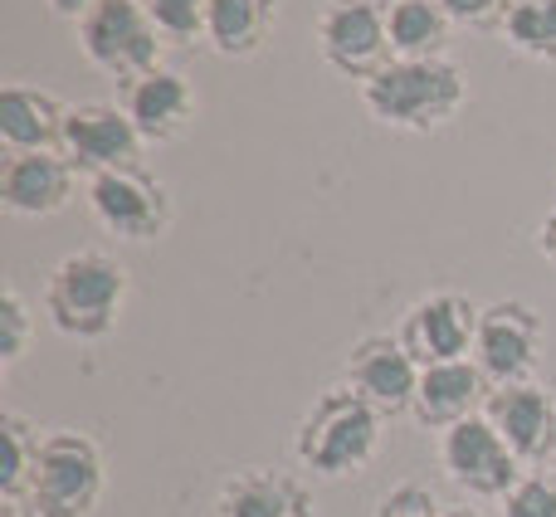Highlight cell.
Masks as SVG:
<instances>
[{
  "label": "cell",
  "instance_id": "8fae6325",
  "mask_svg": "<svg viewBox=\"0 0 556 517\" xmlns=\"http://www.w3.org/2000/svg\"><path fill=\"white\" fill-rule=\"evenodd\" d=\"M142 133L132 127V117L123 113V103H68L64 142L59 152L68 156L78 176H103L117 166H142Z\"/></svg>",
  "mask_w": 556,
  "mask_h": 517
},
{
  "label": "cell",
  "instance_id": "5bb4252c",
  "mask_svg": "<svg viewBox=\"0 0 556 517\" xmlns=\"http://www.w3.org/2000/svg\"><path fill=\"white\" fill-rule=\"evenodd\" d=\"M483 415H489V425L508 440V450L522 464L556 459V395L542 381L493 386Z\"/></svg>",
  "mask_w": 556,
  "mask_h": 517
},
{
  "label": "cell",
  "instance_id": "8992f818",
  "mask_svg": "<svg viewBox=\"0 0 556 517\" xmlns=\"http://www.w3.org/2000/svg\"><path fill=\"white\" fill-rule=\"evenodd\" d=\"M84 205L98 230L113 235V240H127V244L162 240V235L172 230V191H166L147 166H117V172L88 176Z\"/></svg>",
  "mask_w": 556,
  "mask_h": 517
},
{
  "label": "cell",
  "instance_id": "52a82bcc",
  "mask_svg": "<svg viewBox=\"0 0 556 517\" xmlns=\"http://www.w3.org/2000/svg\"><path fill=\"white\" fill-rule=\"evenodd\" d=\"M317 54L342 78H376L391 64V29H386V0H323L317 10Z\"/></svg>",
  "mask_w": 556,
  "mask_h": 517
},
{
  "label": "cell",
  "instance_id": "9c48e42d",
  "mask_svg": "<svg viewBox=\"0 0 556 517\" xmlns=\"http://www.w3.org/2000/svg\"><path fill=\"white\" fill-rule=\"evenodd\" d=\"M542 342H547V327L542 313L522 298H498L479 313V337H473V362L489 376L493 386H513V381H532L538 371Z\"/></svg>",
  "mask_w": 556,
  "mask_h": 517
},
{
  "label": "cell",
  "instance_id": "ffe728a7",
  "mask_svg": "<svg viewBox=\"0 0 556 517\" xmlns=\"http://www.w3.org/2000/svg\"><path fill=\"white\" fill-rule=\"evenodd\" d=\"M386 29H391L395 59H444L454 20L444 15L440 0H391L386 5Z\"/></svg>",
  "mask_w": 556,
  "mask_h": 517
},
{
  "label": "cell",
  "instance_id": "9a60e30c",
  "mask_svg": "<svg viewBox=\"0 0 556 517\" xmlns=\"http://www.w3.org/2000/svg\"><path fill=\"white\" fill-rule=\"evenodd\" d=\"M78 172L64 152H10L0 162V205L20 220H45L74 201Z\"/></svg>",
  "mask_w": 556,
  "mask_h": 517
},
{
  "label": "cell",
  "instance_id": "cb8c5ba5",
  "mask_svg": "<svg viewBox=\"0 0 556 517\" xmlns=\"http://www.w3.org/2000/svg\"><path fill=\"white\" fill-rule=\"evenodd\" d=\"M29 332H35V313L20 298V288H5L0 293V362L15 366L29 352Z\"/></svg>",
  "mask_w": 556,
  "mask_h": 517
},
{
  "label": "cell",
  "instance_id": "3957f363",
  "mask_svg": "<svg viewBox=\"0 0 556 517\" xmlns=\"http://www.w3.org/2000/svg\"><path fill=\"white\" fill-rule=\"evenodd\" d=\"M127 303V268L108 250H74L45 278V317L74 342H103Z\"/></svg>",
  "mask_w": 556,
  "mask_h": 517
},
{
  "label": "cell",
  "instance_id": "d6986e66",
  "mask_svg": "<svg viewBox=\"0 0 556 517\" xmlns=\"http://www.w3.org/2000/svg\"><path fill=\"white\" fill-rule=\"evenodd\" d=\"M278 25V0H211L205 45L220 59H250L269 45Z\"/></svg>",
  "mask_w": 556,
  "mask_h": 517
},
{
  "label": "cell",
  "instance_id": "d6a6232c",
  "mask_svg": "<svg viewBox=\"0 0 556 517\" xmlns=\"http://www.w3.org/2000/svg\"><path fill=\"white\" fill-rule=\"evenodd\" d=\"M386 5H391V0H386Z\"/></svg>",
  "mask_w": 556,
  "mask_h": 517
},
{
  "label": "cell",
  "instance_id": "2e32d148",
  "mask_svg": "<svg viewBox=\"0 0 556 517\" xmlns=\"http://www.w3.org/2000/svg\"><path fill=\"white\" fill-rule=\"evenodd\" d=\"M489 391H493V381L479 371V362H473V356H464V362L425 366L410 415L425 425V430H440L444 434L450 425L483 415V405H489Z\"/></svg>",
  "mask_w": 556,
  "mask_h": 517
},
{
  "label": "cell",
  "instance_id": "30bf717a",
  "mask_svg": "<svg viewBox=\"0 0 556 517\" xmlns=\"http://www.w3.org/2000/svg\"><path fill=\"white\" fill-rule=\"evenodd\" d=\"M342 371H346V386L391 420V415L415 411V391H420L425 366L410 356V346L401 342V332H366L352 342Z\"/></svg>",
  "mask_w": 556,
  "mask_h": 517
},
{
  "label": "cell",
  "instance_id": "ac0fdd59",
  "mask_svg": "<svg viewBox=\"0 0 556 517\" xmlns=\"http://www.w3.org/2000/svg\"><path fill=\"white\" fill-rule=\"evenodd\" d=\"M215 517H313V493L298 474L254 464L220 483Z\"/></svg>",
  "mask_w": 556,
  "mask_h": 517
},
{
  "label": "cell",
  "instance_id": "7402d4cb",
  "mask_svg": "<svg viewBox=\"0 0 556 517\" xmlns=\"http://www.w3.org/2000/svg\"><path fill=\"white\" fill-rule=\"evenodd\" d=\"M498 35L522 59L556 64V0H508V15H503Z\"/></svg>",
  "mask_w": 556,
  "mask_h": 517
},
{
  "label": "cell",
  "instance_id": "484cf974",
  "mask_svg": "<svg viewBox=\"0 0 556 517\" xmlns=\"http://www.w3.org/2000/svg\"><path fill=\"white\" fill-rule=\"evenodd\" d=\"M371 517H444V503L420 483H395V489H386L376 499Z\"/></svg>",
  "mask_w": 556,
  "mask_h": 517
},
{
  "label": "cell",
  "instance_id": "f546056e",
  "mask_svg": "<svg viewBox=\"0 0 556 517\" xmlns=\"http://www.w3.org/2000/svg\"><path fill=\"white\" fill-rule=\"evenodd\" d=\"M444 517H489L483 508H444Z\"/></svg>",
  "mask_w": 556,
  "mask_h": 517
},
{
  "label": "cell",
  "instance_id": "d4e9b609",
  "mask_svg": "<svg viewBox=\"0 0 556 517\" xmlns=\"http://www.w3.org/2000/svg\"><path fill=\"white\" fill-rule=\"evenodd\" d=\"M503 517H556V479L542 469H528L503 499Z\"/></svg>",
  "mask_w": 556,
  "mask_h": 517
},
{
  "label": "cell",
  "instance_id": "1f68e13d",
  "mask_svg": "<svg viewBox=\"0 0 556 517\" xmlns=\"http://www.w3.org/2000/svg\"><path fill=\"white\" fill-rule=\"evenodd\" d=\"M552 479H556V459H552Z\"/></svg>",
  "mask_w": 556,
  "mask_h": 517
},
{
  "label": "cell",
  "instance_id": "5b68a950",
  "mask_svg": "<svg viewBox=\"0 0 556 517\" xmlns=\"http://www.w3.org/2000/svg\"><path fill=\"white\" fill-rule=\"evenodd\" d=\"M78 49L98 74L117 78V88L132 78L162 68V29H156L147 0H98L84 20H78Z\"/></svg>",
  "mask_w": 556,
  "mask_h": 517
},
{
  "label": "cell",
  "instance_id": "6da1fadb",
  "mask_svg": "<svg viewBox=\"0 0 556 517\" xmlns=\"http://www.w3.org/2000/svg\"><path fill=\"white\" fill-rule=\"evenodd\" d=\"M464 103H469V84H464V68L450 54L391 59L381 74L362 84V108L371 113V123L410 137L450 127Z\"/></svg>",
  "mask_w": 556,
  "mask_h": 517
},
{
  "label": "cell",
  "instance_id": "83f0119b",
  "mask_svg": "<svg viewBox=\"0 0 556 517\" xmlns=\"http://www.w3.org/2000/svg\"><path fill=\"white\" fill-rule=\"evenodd\" d=\"M45 5H49V10H54V15H59V20H74V25H78V20H84V15H88V10H93V5H98V0H45Z\"/></svg>",
  "mask_w": 556,
  "mask_h": 517
},
{
  "label": "cell",
  "instance_id": "4316f807",
  "mask_svg": "<svg viewBox=\"0 0 556 517\" xmlns=\"http://www.w3.org/2000/svg\"><path fill=\"white\" fill-rule=\"evenodd\" d=\"M440 5L454 25L469 29H498L503 15H508V0H440Z\"/></svg>",
  "mask_w": 556,
  "mask_h": 517
},
{
  "label": "cell",
  "instance_id": "603a6c76",
  "mask_svg": "<svg viewBox=\"0 0 556 517\" xmlns=\"http://www.w3.org/2000/svg\"><path fill=\"white\" fill-rule=\"evenodd\" d=\"M147 10H152L166 45H201L205 39L211 0H147Z\"/></svg>",
  "mask_w": 556,
  "mask_h": 517
},
{
  "label": "cell",
  "instance_id": "4dcf8cb0",
  "mask_svg": "<svg viewBox=\"0 0 556 517\" xmlns=\"http://www.w3.org/2000/svg\"><path fill=\"white\" fill-rule=\"evenodd\" d=\"M0 517H29V513L20 508V503H0Z\"/></svg>",
  "mask_w": 556,
  "mask_h": 517
},
{
  "label": "cell",
  "instance_id": "ba28073f",
  "mask_svg": "<svg viewBox=\"0 0 556 517\" xmlns=\"http://www.w3.org/2000/svg\"><path fill=\"white\" fill-rule=\"evenodd\" d=\"M440 469L464 499L479 503H503L513 483L528 474L518 454L508 450V440L489 425V415L459 420L440 434Z\"/></svg>",
  "mask_w": 556,
  "mask_h": 517
},
{
  "label": "cell",
  "instance_id": "277c9868",
  "mask_svg": "<svg viewBox=\"0 0 556 517\" xmlns=\"http://www.w3.org/2000/svg\"><path fill=\"white\" fill-rule=\"evenodd\" d=\"M108 489V464L93 434L84 430H45L29 479L25 508L29 517H93Z\"/></svg>",
  "mask_w": 556,
  "mask_h": 517
},
{
  "label": "cell",
  "instance_id": "4fadbf2b",
  "mask_svg": "<svg viewBox=\"0 0 556 517\" xmlns=\"http://www.w3.org/2000/svg\"><path fill=\"white\" fill-rule=\"evenodd\" d=\"M117 103L132 117V127L142 133L147 147H166L176 137L191 133L195 113H201V98H195V84L181 74V68H152V74L132 78V84L117 88Z\"/></svg>",
  "mask_w": 556,
  "mask_h": 517
},
{
  "label": "cell",
  "instance_id": "f1b7e54d",
  "mask_svg": "<svg viewBox=\"0 0 556 517\" xmlns=\"http://www.w3.org/2000/svg\"><path fill=\"white\" fill-rule=\"evenodd\" d=\"M538 250H542V258L547 264H556V211L542 220V230H538Z\"/></svg>",
  "mask_w": 556,
  "mask_h": 517
},
{
  "label": "cell",
  "instance_id": "7c38bea8",
  "mask_svg": "<svg viewBox=\"0 0 556 517\" xmlns=\"http://www.w3.org/2000/svg\"><path fill=\"white\" fill-rule=\"evenodd\" d=\"M479 313L483 307H473L464 293H454V288H434V293L415 298V303L405 307L401 342L410 346V356L420 366L464 362V356H473Z\"/></svg>",
  "mask_w": 556,
  "mask_h": 517
},
{
  "label": "cell",
  "instance_id": "7a4b0ae2",
  "mask_svg": "<svg viewBox=\"0 0 556 517\" xmlns=\"http://www.w3.org/2000/svg\"><path fill=\"white\" fill-rule=\"evenodd\" d=\"M386 415L366 405L352 386L323 391L293 430V459L317 479H352L381 450Z\"/></svg>",
  "mask_w": 556,
  "mask_h": 517
},
{
  "label": "cell",
  "instance_id": "e0dca14e",
  "mask_svg": "<svg viewBox=\"0 0 556 517\" xmlns=\"http://www.w3.org/2000/svg\"><path fill=\"white\" fill-rule=\"evenodd\" d=\"M68 123V103L39 84L10 78L0 88V147L10 152H59Z\"/></svg>",
  "mask_w": 556,
  "mask_h": 517
},
{
  "label": "cell",
  "instance_id": "44dd1931",
  "mask_svg": "<svg viewBox=\"0 0 556 517\" xmlns=\"http://www.w3.org/2000/svg\"><path fill=\"white\" fill-rule=\"evenodd\" d=\"M39 440L45 434L25 415H15V411L0 415V503H25L29 479H35Z\"/></svg>",
  "mask_w": 556,
  "mask_h": 517
}]
</instances>
